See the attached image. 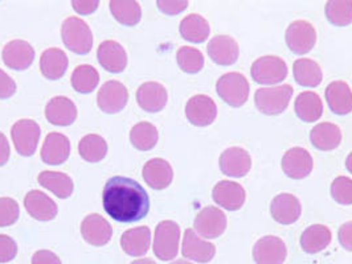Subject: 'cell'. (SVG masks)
Wrapping results in <instances>:
<instances>
[{"mask_svg":"<svg viewBox=\"0 0 352 264\" xmlns=\"http://www.w3.org/2000/svg\"><path fill=\"white\" fill-rule=\"evenodd\" d=\"M104 209L121 224L141 221L150 211V198L140 182L124 176L111 177L104 188Z\"/></svg>","mask_w":352,"mask_h":264,"instance_id":"cell-1","label":"cell"},{"mask_svg":"<svg viewBox=\"0 0 352 264\" xmlns=\"http://www.w3.org/2000/svg\"><path fill=\"white\" fill-rule=\"evenodd\" d=\"M61 37L65 47L76 54H88L93 48V34L82 19H65L61 27Z\"/></svg>","mask_w":352,"mask_h":264,"instance_id":"cell-2","label":"cell"},{"mask_svg":"<svg viewBox=\"0 0 352 264\" xmlns=\"http://www.w3.org/2000/svg\"><path fill=\"white\" fill-rule=\"evenodd\" d=\"M294 88L290 85L258 88L254 94V105L265 115L282 114L293 98Z\"/></svg>","mask_w":352,"mask_h":264,"instance_id":"cell-3","label":"cell"},{"mask_svg":"<svg viewBox=\"0 0 352 264\" xmlns=\"http://www.w3.org/2000/svg\"><path fill=\"white\" fill-rule=\"evenodd\" d=\"M216 91L226 104L232 107H241L249 98V82L244 74L230 71L219 78Z\"/></svg>","mask_w":352,"mask_h":264,"instance_id":"cell-4","label":"cell"},{"mask_svg":"<svg viewBox=\"0 0 352 264\" xmlns=\"http://www.w3.org/2000/svg\"><path fill=\"white\" fill-rule=\"evenodd\" d=\"M180 228L174 221H162L155 229L153 250L155 256L163 261L175 259L179 252Z\"/></svg>","mask_w":352,"mask_h":264,"instance_id":"cell-5","label":"cell"},{"mask_svg":"<svg viewBox=\"0 0 352 264\" xmlns=\"http://www.w3.org/2000/svg\"><path fill=\"white\" fill-rule=\"evenodd\" d=\"M252 78L261 85H276L287 77V65L277 56H263L250 68Z\"/></svg>","mask_w":352,"mask_h":264,"instance_id":"cell-6","label":"cell"},{"mask_svg":"<svg viewBox=\"0 0 352 264\" xmlns=\"http://www.w3.org/2000/svg\"><path fill=\"white\" fill-rule=\"evenodd\" d=\"M286 44L294 54H306L317 44V31L311 23L306 20H296L286 29Z\"/></svg>","mask_w":352,"mask_h":264,"instance_id":"cell-7","label":"cell"},{"mask_svg":"<svg viewBox=\"0 0 352 264\" xmlns=\"http://www.w3.org/2000/svg\"><path fill=\"white\" fill-rule=\"evenodd\" d=\"M40 135L41 128L32 119H20L11 128L12 143L19 155L24 158H30L35 154Z\"/></svg>","mask_w":352,"mask_h":264,"instance_id":"cell-8","label":"cell"},{"mask_svg":"<svg viewBox=\"0 0 352 264\" xmlns=\"http://www.w3.org/2000/svg\"><path fill=\"white\" fill-rule=\"evenodd\" d=\"M227 225L228 221L224 211L216 206H207L196 215L194 230L197 235L203 238L214 239L224 234Z\"/></svg>","mask_w":352,"mask_h":264,"instance_id":"cell-9","label":"cell"},{"mask_svg":"<svg viewBox=\"0 0 352 264\" xmlns=\"http://www.w3.org/2000/svg\"><path fill=\"white\" fill-rule=\"evenodd\" d=\"M1 58L10 69L25 71L34 64L35 49L25 40H12L4 45Z\"/></svg>","mask_w":352,"mask_h":264,"instance_id":"cell-10","label":"cell"},{"mask_svg":"<svg viewBox=\"0 0 352 264\" xmlns=\"http://www.w3.org/2000/svg\"><path fill=\"white\" fill-rule=\"evenodd\" d=\"M129 102V90L120 81H107L97 94L98 107L106 114L122 111Z\"/></svg>","mask_w":352,"mask_h":264,"instance_id":"cell-11","label":"cell"},{"mask_svg":"<svg viewBox=\"0 0 352 264\" xmlns=\"http://www.w3.org/2000/svg\"><path fill=\"white\" fill-rule=\"evenodd\" d=\"M182 254L186 259L197 263H210L216 255V247L197 235L194 229H187L183 237Z\"/></svg>","mask_w":352,"mask_h":264,"instance_id":"cell-12","label":"cell"},{"mask_svg":"<svg viewBox=\"0 0 352 264\" xmlns=\"http://www.w3.org/2000/svg\"><path fill=\"white\" fill-rule=\"evenodd\" d=\"M287 256V248L281 238L267 235L256 242L253 247V259L256 264H283Z\"/></svg>","mask_w":352,"mask_h":264,"instance_id":"cell-13","label":"cell"},{"mask_svg":"<svg viewBox=\"0 0 352 264\" xmlns=\"http://www.w3.org/2000/svg\"><path fill=\"white\" fill-rule=\"evenodd\" d=\"M186 117L197 127L211 125L217 117V106L211 97L206 94H197L187 102Z\"/></svg>","mask_w":352,"mask_h":264,"instance_id":"cell-14","label":"cell"},{"mask_svg":"<svg viewBox=\"0 0 352 264\" xmlns=\"http://www.w3.org/2000/svg\"><path fill=\"white\" fill-rule=\"evenodd\" d=\"M212 198L226 211H239L245 204L247 193L240 184L223 180L214 185L212 191Z\"/></svg>","mask_w":352,"mask_h":264,"instance_id":"cell-15","label":"cell"},{"mask_svg":"<svg viewBox=\"0 0 352 264\" xmlns=\"http://www.w3.org/2000/svg\"><path fill=\"white\" fill-rule=\"evenodd\" d=\"M283 173L293 180L309 176L313 171V158L310 152L302 147L290 148L282 158Z\"/></svg>","mask_w":352,"mask_h":264,"instance_id":"cell-16","label":"cell"},{"mask_svg":"<svg viewBox=\"0 0 352 264\" xmlns=\"http://www.w3.org/2000/svg\"><path fill=\"white\" fill-rule=\"evenodd\" d=\"M220 169L229 177H244L252 168V158L247 149L241 147H230L219 158Z\"/></svg>","mask_w":352,"mask_h":264,"instance_id":"cell-17","label":"cell"},{"mask_svg":"<svg viewBox=\"0 0 352 264\" xmlns=\"http://www.w3.org/2000/svg\"><path fill=\"white\" fill-rule=\"evenodd\" d=\"M81 235L89 245L102 247L110 242L113 237V229L102 215L89 214L81 224Z\"/></svg>","mask_w":352,"mask_h":264,"instance_id":"cell-18","label":"cell"},{"mask_svg":"<svg viewBox=\"0 0 352 264\" xmlns=\"http://www.w3.org/2000/svg\"><path fill=\"white\" fill-rule=\"evenodd\" d=\"M142 176L150 188L155 191H162L171 185L174 180V171L167 160L160 158H151L144 164Z\"/></svg>","mask_w":352,"mask_h":264,"instance_id":"cell-19","label":"cell"},{"mask_svg":"<svg viewBox=\"0 0 352 264\" xmlns=\"http://www.w3.org/2000/svg\"><path fill=\"white\" fill-rule=\"evenodd\" d=\"M71 155V141L68 136L60 132L47 135L41 147V160L48 165H61Z\"/></svg>","mask_w":352,"mask_h":264,"instance_id":"cell-20","label":"cell"},{"mask_svg":"<svg viewBox=\"0 0 352 264\" xmlns=\"http://www.w3.org/2000/svg\"><path fill=\"white\" fill-rule=\"evenodd\" d=\"M302 206L300 200L290 193L276 195L270 204V214L281 225H293L300 219Z\"/></svg>","mask_w":352,"mask_h":264,"instance_id":"cell-21","label":"cell"},{"mask_svg":"<svg viewBox=\"0 0 352 264\" xmlns=\"http://www.w3.org/2000/svg\"><path fill=\"white\" fill-rule=\"evenodd\" d=\"M207 53L212 61L221 67H230L239 60V44L230 36L219 35L213 37L207 45Z\"/></svg>","mask_w":352,"mask_h":264,"instance_id":"cell-22","label":"cell"},{"mask_svg":"<svg viewBox=\"0 0 352 264\" xmlns=\"http://www.w3.org/2000/svg\"><path fill=\"white\" fill-rule=\"evenodd\" d=\"M97 58L101 67L110 73H122L127 67V53L124 47L114 40H106L100 44Z\"/></svg>","mask_w":352,"mask_h":264,"instance_id":"cell-23","label":"cell"},{"mask_svg":"<svg viewBox=\"0 0 352 264\" xmlns=\"http://www.w3.org/2000/svg\"><path fill=\"white\" fill-rule=\"evenodd\" d=\"M168 101L166 88L159 82H144L137 90V102L147 112L162 111Z\"/></svg>","mask_w":352,"mask_h":264,"instance_id":"cell-24","label":"cell"},{"mask_svg":"<svg viewBox=\"0 0 352 264\" xmlns=\"http://www.w3.org/2000/svg\"><path fill=\"white\" fill-rule=\"evenodd\" d=\"M24 206L32 218L43 222L52 221L58 213L57 205L52 198L40 191L28 192L24 197Z\"/></svg>","mask_w":352,"mask_h":264,"instance_id":"cell-25","label":"cell"},{"mask_svg":"<svg viewBox=\"0 0 352 264\" xmlns=\"http://www.w3.org/2000/svg\"><path fill=\"white\" fill-rule=\"evenodd\" d=\"M45 118L54 125H71L77 118V107L68 97H54L45 106Z\"/></svg>","mask_w":352,"mask_h":264,"instance_id":"cell-26","label":"cell"},{"mask_svg":"<svg viewBox=\"0 0 352 264\" xmlns=\"http://www.w3.org/2000/svg\"><path fill=\"white\" fill-rule=\"evenodd\" d=\"M69 61L68 56L63 49L48 48L41 53L40 57V71L41 74L51 81L60 80L68 69Z\"/></svg>","mask_w":352,"mask_h":264,"instance_id":"cell-27","label":"cell"},{"mask_svg":"<svg viewBox=\"0 0 352 264\" xmlns=\"http://www.w3.org/2000/svg\"><path fill=\"white\" fill-rule=\"evenodd\" d=\"M151 246V230L140 226L126 230L121 237V247L130 256H143Z\"/></svg>","mask_w":352,"mask_h":264,"instance_id":"cell-28","label":"cell"},{"mask_svg":"<svg viewBox=\"0 0 352 264\" xmlns=\"http://www.w3.org/2000/svg\"><path fill=\"white\" fill-rule=\"evenodd\" d=\"M326 101L336 115H347L352 111V90L344 81H334L326 88Z\"/></svg>","mask_w":352,"mask_h":264,"instance_id":"cell-29","label":"cell"},{"mask_svg":"<svg viewBox=\"0 0 352 264\" xmlns=\"http://www.w3.org/2000/svg\"><path fill=\"white\" fill-rule=\"evenodd\" d=\"M294 110L300 121L313 123L323 115V104L320 97L314 91H303L296 99Z\"/></svg>","mask_w":352,"mask_h":264,"instance_id":"cell-30","label":"cell"},{"mask_svg":"<svg viewBox=\"0 0 352 264\" xmlns=\"http://www.w3.org/2000/svg\"><path fill=\"white\" fill-rule=\"evenodd\" d=\"M310 141L319 151H333L342 143V130L329 122L317 124L310 132Z\"/></svg>","mask_w":352,"mask_h":264,"instance_id":"cell-31","label":"cell"},{"mask_svg":"<svg viewBox=\"0 0 352 264\" xmlns=\"http://www.w3.org/2000/svg\"><path fill=\"white\" fill-rule=\"evenodd\" d=\"M331 241V230L324 225H313L302 232L300 247L306 254H317L327 248Z\"/></svg>","mask_w":352,"mask_h":264,"instance_id":"cell-32","label":"cell"},{"mask_svg":"<svg viewBox=\"0 0 352 264\" xmlns=\"http://www.w3.org/2000/svg\"><path fill=\"white\" fill-rule=\"evenodd\" d=\"M293 74L297 84L303 88H317L323 81V71L311 58L297 60L293 65Z\"/></svg>","mask_w":352,"mask_h":264,"instance_id":"cell-33","label":"cell"},{"mask_svg":"<svg viewBox=\"0 0 352 264\" xmlns=\"http://www.w3.org/2000/svg\"><path fill=\"white\" fill-rule=\"evenodd\" d=\"M179 31L184 40L194 44L204 43L211 34L210 23L197 14H191L183 19L180 21Z\"/></svg>","mask_w":352,"mask_h":264,"instance_id":"cell-34","label":"cell"},{"mask_svg":"<svg viewBox=\"0 0 352 264\" xmlns=\"http://www.w3.org/2000/svg\"><path fill=\"white\" fill-rule=\"evenodd\" d=\"M38 184L52 192L58 198L67 200L71 197L74 189V184L71 176L63 172H52V171H44L37 177Z\"/></svg>","mask_w":352,"mask_h":264,"instance_id":"cell-35","label":"cell"},{"mask_svg":"<svg viewBox=\"0 0 352 264\" xmlns=\"http://www.w3.org/2000/svg\"><path fill=\"white\" fill-rule=\"evenodd\" d=\"M110 11L114 19L126 27H134L141 21L142 10L138 1L113 0L110 1Z\"/></svg>","mask_w":352,"mask_h":264,"instance_id":"cell-36","label":"cell"},{"mask_svg":"<svg viewBox=\"0 0 352 264\" xmlns=\"http://www.w3.org/2000/svg\"><path fill=\"white\" fill-rule=\"evenodd\" d=\"M78 154L88 163H100L106 158L107 143L97 134H89L78 143Z\"/></svg>","mask_w":352,"mask_h":264,"instance_id":"cell-37","label":"cell"},{"mask_svg":"<svg viewBox=\"0 0 352 264\" xmlns=\"http://www.w3.org/2000/svg\"><path fill=\"white\" fill-rule=\"evenodd\" d=\"M158 128L150 122L137 123L130 131V141L138 151H150L158 143Z\"/></svg>","mask_w":352,"mask_h":264,"instance_id":"cell-38","label":"cell"},{"mask_svg":"<svg viewBox=\"0 0 352 264\" xmlns=\"http://www.w3.org/2000/svg\"><path fill=\"white\" fill-rule=\"evenodd\" d=\"M72 86L81 94L94 91L100 84V73L91 65H78L72 74Z\"/></svg>","mask_w":352,"mask_h":264,"instance_id":"cell-39","label":"cell"},{"mask_svg":"<svg viewBox=\"0 0 352 264\" xmlns=\"http://www.w3.org/2000/svg\"><path fill=\"white\" fill-rule=\"evenodd\" d=\"M324 14L327 20L335 27H346L352 23L351 0H331L327 1Z\"/></svg>","mask_w":352,"mask_h":264,"instance_id":"cell-40","label":"cell"},{"mask_svg":"<svg viewBox=\"0 0 352 264\" xmlns=\"http://www.w3.org/2000/svg\"><path fill=\"white\" fill-rule=\"evenodd\" d=\"M176 60L180 69L194 74L204 68V56L199 49L192 47H182L176 53Z\"/></svg>","mask_w":352,"mask_h":264,"instance_id":"cell-41","label":"cell"},{"mask_svg":"<svg viewBox=\"0 0 352 264\" xmlns=\"http://www.w3.org/2000/svg\"><path fill=\"white\" fill-rule=\"evenodd\" d=\"M331 195L340 205H352V178L339 176L331 184Z\"/></svg>","mask_w":352,"mask_h":264,"instance_id":"cell-42","label":"cell"},{"mask_svg":"<svg viewBox=\"0 0 352 264\" xmlns=\"http://www.w3.org/2000/svg\"><path fill=\"white\" fill-rule=\"evenodd\" d=\"M20 208L18 201L11 197H0V228H7L18 222Z\"/></svg>","mask_w":352,"mask_h":264,"instance_id":"cell-43","label":"cell"},{"mask_svg":"<svg viewBox=\"0 0 352 264\" xmlns=\"http://www.w3.org/2000/svg\"><path fill=\"white\" fill-rule=\"evenodd\" d=\"M18 255V245L16 242L6 235L0 234V263H8L14 261Z\"/></svg>","mask_w":352,"mask_h":264,"instance_id":"cell-44","label":"cell"},{"mask_svg":"<svg viewBox=\"0 0 352 264\" xmlns=\"http://www.w3.org/2000/svg\"><path fill=\"white\" fill-rule=\"evenodd\" d=\"M157 5L163 14H166L168 16H175V15L182 14L188 7V1H186V0H158Z\"/></svg>","mask_w":352,"mask_h":264,"instance_id":"cell-45","label":"cell"},{"mask_svg":"<svg viewBox=\"0 0 352 264\" xmlns=\"http://www.w3.org/2000/svg\"><path fill=\"white\" fill-rule=\"evenodd\" d=\"M16 93V84L7 73L0 69V99H8Z\"/></svg>","mask_w":352,"mask_h":264,"instance_id":"cell-46","label":"cell"},{"mask_svg":"<svg viewBox=\"0 0 352 264\" xmlns=\"http://www.w3.org/2000/svg\"><path fill=\"white\" fill-rule=\"evenodd\" d=\"M100 5L98 0H73L72 1V7L73 10L78 14V15H90L93 14Z\"/></svg>","mask_w":352,"mask_h":264,"instance_id":"cell-47","label":"cell"},{"mask_svg":"<svg viewBox=\"0 0 352 264\" xmlns=\"http://www.w3.org/2000/svg\"><path fill=\"white\" fill-rule=\"evenodd\" d=\"M32 264H63V262L52 251L38 250L32 256Z\"/></svg>","mask_w":352,"mask_h":264,"instance_id":"cell-48","label":"cell"},{"mask_svg":"<svg viewBox=\"0 0 352 264\" xmlns=\"http://www.w3.org/2000/svg\"><path fill=\"white\" fill-rule=\"evenodd\" d=\"M338 238L342 247L352 252V221H349L340 226Z\"/></svg>","mask_w":352,"mask_h":264,"instance_id":"cell-49","label":"cell"},{"mask_svg":"<svg viewBox=\"0 0 352 264\" xmlns=\"http://www.w3.org/2000/svg\"><path fill=\"white\" fill-rule=\"evenodd\" d=\"M10 156H11L10 143H8L7 136L3 132H0V167L6 165L8 163Z\"/></svg>","mask_w":352,"mask_h":264,"instance_id":"cell-50","label":"cell"},{"mask_svg":"<svg viewBox=\"0 0 352 264\" xmlns=\"http://www.w3.org/2000/svg\"><path fill=\"white\" fill-rule=\"evenodd\" d=\"M130 264H157L153 259H137Z\"/></svg>","mask_w":352,"mask_h":264,"instance_id":"cell-51","label":"cell"},{"mask_svg":"<svg viewBox=\"0 0 352 264\" xmlns=\"http://www.w3.org/2000/svg\"><path fill=\"white\" fill-rule=\"evenodd\" d=\"M346 167H347V169H349V172L352 173V152L347 156V160H346Z\"/></svg>","mask_w":352,"mask_h":264,"instance_id":"cell-52","label":"cell"},{"mask_svg":"<svg viewBox=\"0 0 352 264\" xmlns=\"http://www.w3.org/2000/svg\"><path fill=\"white\" fill-rule=\"evenodd\" d=\"M170 264H194L191 263V262H188V261H184V259H179V261H175V262H173V263Z\"/></svg>","mask_w":352,"mask_h":264,"instance_id":"cell-53","label":"cell"}]
</instances>
